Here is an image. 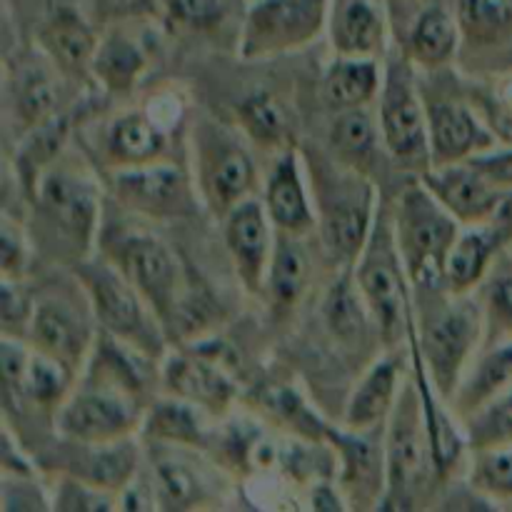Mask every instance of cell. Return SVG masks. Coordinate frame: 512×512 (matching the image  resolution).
Instances as JSON below:
<instances>
[{
	"mask_svg": "<svg viewBox=\"0 0 512 512\" xmlns=\"http://www.w3.org/2000/svg\"><path fill=\"white\" fill-rule=\"evenodd\" d=\"M225 248H228L233 268L240 283L253 295L263 293L268 275L270 255L275 248L273 223L268 218L263 200H243L225 215Z\"/></svg>",
	"mask_w": 512,
	"mask_h": 512,
	"instance_id": "cell-16",
	"label": "cell"
},
{
	"mask_svg": "<svg viewBox=\"0 0 512 512\" xmlns=\"http://www.w3.org/2000/svg\"><path fill=\"white\" fill-rule=\"evenodd\" d=\"M90 318H93L90 303L83 310L65 295H43L35 300L33 318L28 325L30 345L40 353L63 360L80 373L93 350L95 338H98Z\"/></svg>",
	"mask_w": 512,
	"mask_h": 512,
	"instance_id": "cell-14",
	"label": "cell"
},
{
	"mask_svg": "<svg viewBox=\"0 0 512 512\" xmlns=\"http://www.w3.org/2000/svg\"><path fill=\"white\" fill-rule=\"evenodd\" d=\"M238 120L243 133L263 148H280L288 135V118L268 93H253L245 98L238 108Z\"/></svg>",
	"mask_w": 512,
	"mask_h": 512,
	"instance_id": "cell-42",
	"label": "cell"
},
{
	"mask_svg": "<svg viewBox=\"0 0 512 512\" xmlns=\"http://www.w3.org/2000/svg\"><path fill=\"white\" fill-rule=\"evenodd\" d=\"M145 405L118 390L80 383L55 413V428L68 443L100 445L140 433Z\"/></svg>",
	"mask_w": 512,
	"mask_h": 512,
	"instance_id": "cell-12",
	"label": "cell"
},
{
	"mask_svg": "<svg viewBox=\"0 0 512 512\" xmlns=\"http://www.w3.org/2000/svg\"><path fill=\"white\" fill-rule=\"evenodd\" d=\"M55 510L65 512H100V510H118V495L105 493L95 485L83 483L73 475H63L55 490Z\"/></svg>",
	"mask_w": 512,
	"mask_h": 512,
	"instance_id": "cell-45",
	"label": "cell"
},
{
	"mask_svg": "<svg viewBox=\"0 0 512 512\" xmlns=\"http://www.w3.org/2000/svg\"><path fill=\"white\" fill-rule=\"evenodd\" d=\"M480 303L485 310V335L488 343L512 340V260L498 263L480 285Z\"/></svg>",
	"mask_w": 512,
	"mask_h": 512,
	"instance_id": "cell-41",
	"label": "cell"
},
{
	"mask_svg": "<svg viewBox=\"0 0 512 512\" xmlns=\"http://www.w3.org/2000/svg\"><path fill=\"white\" fill-rule=\"evenodd\" d=\"M428 108L430 168L465 163L485 150L495 148V138L478 115L458 100H425Z\"/></svg>",
	"mask_w": 512,
	"mask_h": 512,
	"instance_id": "cell-20",
	"label": "cell"
},
{
	"mask_svg": "<svg viewBox=\"0 0 512 512\" xmlns=\"http://www.w3.org/2000/svg\"><path fill=\"white\" fill-rule=\"evenodd\" d=\"M470 450L512 445V383L463 423Z\"/></svg>",
	"mask_w": 512,
	"mask_h": 512,
	"instance_id": "cell-39",
	"label": "cell"
},
{
	"mask_svg": "<svg viewBox=\"0 0 512 512\" xmlns=\"http://www.w3.org/2000/svg\"><path fill=\"white\" fill-rule=\"evenodd\" d=\"M380 135L383 145L403 168H430L428 108L415 83L410 58L385 65L380 88Z\"/></svg>",
	"mask_w": 512,
	"mask_h": 512,
	"instance_id": "cell-11",
	"label": "cell"
},
{
	"mask_svg": "<svg viewBox=\"0 0 512 512\" xmlns=\"http://www.w3.org/2000/svg\"><path fill=\"white\" fill-rule=\"evenodd\" d=\"M503 230L495 223L463 225L460 235L450 248L443 270V285L450 293L470 295L483 285L493 270L495 258L508 245Z\"/></svg>",
	"mask_w": 512,
	"mask_h": 512,
	"instance_id": "cell-23",
	"label": "cell"
},
{
	"mask_svg": "<svg viewBox=\"0 0 512 512\" xmlns=\"http://www.w3.org/2000/svg\"><path fill=\"white\" fill-rule=\"evenodd\" d=\"M303 155L295 150H283L270 168L263 188V205L268 218L278 233L305 235L318 230V213H315L313 195L305 185Z\"/></svg>",
	"mask_w": 512,
	"mask_h": 512,
	"instance_id": "cell-21",
	"label": "cell"
},
{
	"mask_svg": "<svg viewBox=\"0 0 512 512\" xmlns=\"http://www.w3.org/2000/svg\"><path fill=\"white\" fill-rule=\"evenodd\" d=\"M3 248H0V268H3V280H20L28 265V245H25L20 225L3 220Z\"/></svg>",
	"mask_w": 512,
	"mask_h": 512,
	"instance_id": "cell-49",
	"label": "cell"
},
{
	"mask_svg": "<svg viewBox=\"0 0 512 512\" xmlns=\"http://www.w3.org/2000/svg\"><path fill=\"white\" fill-rule=\"evenodd\" d=\"M193 183L210 213L225 218L235 205L253 198L258 188V165L238 133L203 118L190 130Z\"/></svg>",
	"mask_w": 512,
	"mask_h": 512,
	"instance_id": "cell-7",
	"label": "cell"
},
{
	"mask_svg": "<svg viewBox=\"0 0 512 512\" xmlns=\"http://www.w3.org/2000/svg\"><path fill=\"white\" fill-rule=\"evenodd\" d=\"M35 213L40 223L75 258H88L90 248L100 238V190L85 170L60 163L45 170L35 183Z\"/></svg>",
	"mask_w": 512,
	"mask_h": 512,
	"instance_id": "cell-9",
	"label": "cell"
},
{
	"mask_svg": "<svg viewBox=\"0 0 512 512\" xmlns=\"http://www.w3.org/2000/svg\"><path fill=\"white\" fill-rule=\"evenodd\" d=\"M512 383V340L495 343L488 353L478 355L465 370L463 380L458 385V393L450 400L453 415L460 420V425L483 408L493 395L508 388Z\"/></svg>",
	"mask_w": 512,
	"mask_h": 512,
	"instance_id": "cell-31",
	"label": "cell"
},
{
	"mask_svg": "<svg viewBox=\"0 0 512 512\" xmlns=\"http://www.w3.org/2000/svg\"><path fill=\"white\" fill-rule=\"evenodd\" d=\"M153 483L158 490L160 508L165 510H193L205 508V500L213 498L210 493V478L203 473L198 463L183 455L173 445L153 443Z\"/></svg>",
	"mask_w": 512,
	"mask_h": 512,
	"instance_id": "cell-27",
	"label": "cell"
},
{
	"mask_svg": "<svg viewBox=\"0 0 512 512\" xmlns=\"http://www.w3.org/2000/svg\"><path fill=\"white\" fill-rule=\"evenodd\" d=\"M205 415L208 413H203L195 405L168 395L163 400H153L150 408H145L143 428L140 430H143L150 443L173 445V448L183 450H205L208 453L213 435L205 428Z\"/></svg>",
	"mask_w": 512,
	"mask_h": 512,
	"instance_id": "cell-30",
	"label": "cell"
},
{
	"mask_svg": "<svg viewBox=\"0 0 512 512\" xmlns=\"http://www.w3.org/2000/svg\"><path fill=\"white\" fill-rule=\"evenodd\" d=\"M88 5L100 23H125L158 13V0H88Z\"/></svg>",
	"mask_w": 512,
	"mask_h": 512,
	"instance_id": "cell-48",
	"label": "cell"
},
{
	"mask_svg": "<svg viewBox=\"0 0 512 512\" xmlns=\"http://www.w3.org/2000/svg\"><path fill=\"white\" fill-rule=\"evenodd\" d=\"M163 388L208 415H225L238 398V385L223 363L203 353L163 358Z\"/></svg>",
	"mask_w": 512,
	"mask_h": 512,
	"instance_id": "cell-19",
	"label": "cell"
},
{
	"mask_svg": "<svg viewBox=\"0 0 512 512\" xmlns=\"http://www.w3.org/2000/svg\"><path fill=\"white\" fill-rule=\"evenodd\" d=\"M303 163L308 170L313 205L323 248L340 268H353L363 253L378 215L375 185L363 170L343 163L338 155L305 148Z\"/></svg>",
	"mask_w": 512,
	"mask_h": 512,
	"instance_id": "cell-2",
	"label": "cell"
},
{
	"mask_svg": "<svg viewBox=\"0 0 512 512\" xmlns=\"http://www.w3.org/2000/svg\"><path fill=\"white\" fill-rule=\"evenodd\" d=\"M325 440L333 443L340 458V488L355 508H378L385 495V435L378 430H333Z\"/></svg>",
	"mask_w": 512,
	"mask_h": 512,
	"instance_id": "cell-18",
	"label": "cell"
},
{
	"mask_svg": "<svg viewBox=\"0 0 512 512\" xmlns=\"http://www.w3.org/2000/svg\"><path fill=\"white\" fill-rule=\"evenodd\" d=\"M158 363V358H150L143 350L98 330L93 350L85 360L83 383L118 390L145 405L155 385H163V365L158 368Z\"/></svg>",
	"mask_w": 512,
	"mask_h": 512,
	"instance_id": "cell-15",
	"label": "cell"
},
{
	"mask_svg": "<svg viewBox=\"0 0 512 512\" xmlns=\"http://www.w3.org/2000/svg\"><path fill=\"white\" fill-rule=\"evenodd\" d=\"M65 138H68V123L65 118H48L45 123L35 125L33 133L25 140L18 155V170L25 180L28 193H33L40 175L60 158Z\"/></svg>",
	"mask_w": 512,
	"mask_h": 512,
	"instance_id": "cell-40",
	"label": "cell"
},
{
	"mask_svg": "<svg viewBox=\"0 0 512 512\" xmlns=\"http://www.w3.org/2000/svg\"><path fill=\"white\" fill-rule=\"evenodd\" d=\"M468 483L483 498H512V445L473 450Z\"/></svg>",
	"mask_w": 512,
	"mask_h": 512,
	"instance_id": "cell-43",
	"label": "cell"
},
{
	"mask_svg": "<svg viewBox=\"0 0 512 512\" xmlns=\"http://www.w3.org/2000/svg\"><path fill=\"white\" fill-rule=\"evenodd\" d=\"M98 240L105 253L103 258L135 285V290L163 320L165 328L175 323L183 308L185 275L173 250L150 230L118 228V225L103 230Z\"/></svg>",
	"mask_w": 512,
	"mask_h": 512,
	"instance_id": "cell-6",
	"label": "cell"
},
{
	"mask_svg": "<svg viewBox=\"0 0 512 512\" xmlns=\"http://www.w3.org/2000/svg\"><path fill=\"white\" fill-rule=\"evenodd\" d=\"M355 283L380 333V345L398 348L413 333L410 278L395 238L393 213L380 205L363 253L353 265Z\"/></svg>",
	"mask_w": 512,
	"mask_h": 512,
	"instance_id": "cell-3",
	"label": "cell"
},
{
	"mask_svg": "<svg viewBox=\"0 0 512 512\" xmlns=\"http://www.w3.org/2000/svg\"><path fill=\"white\" fill-rule=\"evenodd\" d=\"M75 373L78 370L70 368L68 363L48 353H40V350L30 345V358L28 365H25L23 383H20L18 393L10 400H28L35 408L50 410L55 415L60 405L68 400V395L73 393Z\"/></svg>",
	"mask_w": 512,
	"mask_h": 512,
	"instance_id": "cell-34",
	"label": "cell"
},
{
	"mask_svg": "<svg viewBox=\"0 0 512 512\" xmlns=\"http://www.w3.org/2000/svg\"><path fill=\"white\" fill-rule=\"evenodd\" d=\"M113 193L133 215L150 220L185 218L195 210V183L178 165L158 163L113 170Z\"/></svg>",
	"mask_w": 512,
	"mask_h": 512,
	"instance_id": "cell-13",
	"label": "cell"
},
{
	"mask_svg": "<svg viewBox=\"0 0 512 512\" xmlns=\"http://www.w3.org/2000/svg\"><path fill=\"white\" fill-rule=\"evenodd\" d=\"M433 468L418 383H403L385 423V495L378 510H413ZM435 470V468H433Z\"/></svg>",
	"mask_w": 512,
	"mask_h": 512,
	"instance_id": "cell-8",
	"label": "cell"
},
{
	"mask_svg": "<svg viewBox=\"0 0 512 512\" xmlns=\"http://www.w3.org/2000/svg\"><path fill=\"white\" fill-rule=\"evenodd\" d=\"M148 68V53L133 35L113 30L100 38L93 60V75L108 93H128Z\"/></svg>",
	"mask_w": 512,
	"mask_h": 512,
	"instance_id": "cell-33",
	"label": "cell"
},
{
	"mask_svg": "<svg viewBox=\"0 0 512 512\" xmlns=\"http://www.w3.org/2000/svg\"><path fill=\"white\" fill-rule=\"evenodd\" d=\"M75 278L90 303V313L103 333L143 350L150 358H165V325L135 285L108 263L80 260L75 263Z\"/></svg>",
	"mask_w": 512,
	"mask_h": 512,
	"instance_id": "cell-4",
	"label": "cell"
},
{
	"mask_svg": "<svg viewBox=\"0 0 512 512\" xmlns=\"http://www.w3.org/2000/svg\"><path fill=\"white\" fill-rule=\"evenodd\" d=\"M460 23L448 13L443 5H430L415 20L410 30L408 58L423 68H440L453 60L460 45Z\"/></svg>",
	"mask_w": 512,
	"mask_h": 512,
	"instance_id": "cell-36",
	"label": "cell"
},
{
	"mask_svg": "<svg viewBox=\"0 0 512 512\" xmlns=\"http://www.w3.org/2000/svg\"><path fill=\"white\" fill-rule=\"evenodd\" d=\"M323 318L325 328L345 350H368L373 335H378L380 340L378 325L365 305L355 275L345 273L330 285L323 300Z\"/></svg>",
	"mask_w": 512,
	"mask_h": 512,
	"instance_id": "cell-29",
	"label": "cell"
},
{
	"mask_svg": "<svg viewBox=\"0 0 512 512\" xmlns=\"http://www.w3.org/2000/svg\"><path fill=\"white\" fill-rule=\"evenodd\" d=\"M510 20V0H458V23L468 38H495L508 28Z\"/></svg>",
	"mask_w": 512,
	"mask_h": 512,
	"instance_id": "cell-44",
	"label": "cell"
},
{
	"mask_svg": "<svg viewBox=\"0 0 512 512\" xmlns=\"http://www.w3.org/2000/svg\"><path fill=\"white\" fill-rule=\"evenodd\" d=\"M470 163L498 188L512 190V148H493L470 158Z\"/></svg>",
	"mask_w": 512,
	"mask_h": 512,
	"instance_id": "cell-50",
	"label": "cell"
},
{
	"mask_svg": "<svg viewBox=\"0 0 512 512\" xmlns=\"http://www.w3.org/2000/svg\"><path fill=\"white\" fill-rule=\"evenodd\" d=\"M13 98L18 118H23L28 128H35V125L53 118L58 95H55V83L48 68H43L40 63L20 65L13 80Z\"/></svg>",
	"mask_w": 512,
	"mask_h": 512,
	"instance_id": "cell-38",
	"label": "cell"
},
{
	"mask_svg": "<svg viewBox=\"0 0 512 512\" xmlns=\"http://www.w3.org/2000/svg\"><path fill=\"white\" fill-rule=\"evenodd\" d=\"M393 225L413 288L443 285L445 260L463 225L445 210L420 178L405 185L400 193L393 210Z\"/></svg>",
	"mask_w": 512,
	"mask_h": 512,
	"instance_id": "cell-5",
	"label": "cell"
},
{
	"mask_svg": "<svg viewBox=\"0 0 512 512\" xmlns=\"http://www.w3.org/2000/svg\"><path fill=\"white\" fill-rule=\"evenodd\" d=\"M333 45L338 55L378 58L385 48V20L375 3L348 0L335 18Z\"/></svg>",
	"mask_w": 512,
	"mask_h": 512,
	"instance_id": "cell-35",
	"label": "cell"
},
{
	"mask_svg": "<svg viewBox=\"0 0 512 512\" xmlns=\"http://www.w3.org/2000/svg\"><path fill=\"white\" fill-rule=\"evenodd\" d=\"M168 150V135L145 110L115 115L103 135V153L113 170L158 163Z\"/></svg>",
	"mask_w": 512,
	"mask_h": 512,
	"instance_id": "cell-26",
	"label": "cell"
},
{
	"mask_svg": "<svg viewBox=\"0 0 512 512\" xmlns=\"http://www.w3.org/2000/svg\"><path fill=\"white\" fill-rule=\"evenodd\" d=\"M313 278V255L305 245V235L278 233L275 230V248L270 255L268 275H265V293L278 310H288L303 300Z\"/></svg>",
	"mask_w": 512,
	"mask_h": 512,
	"instance_id": "cell-28",
	"label": "cell"
},
{
	"mask_svg": "<svg viewBox=\"0 0 512 512\" xmlns=\"http://www.w3.org/2000/svg\"><path fill=\"white\" fill-rule=\"evenodd\" d=\"M40 48L45 58L55 65V70L70 75V78H85L93 75L95 50L100 38L78 10L60 8L40 25Z\"/></svg>",
	"mask_w": 512,
	"mask_h": 512,
	"instance_id": "cell-25",
	"label": "cell"
},
{
	"mask_svg": "<svg viewBox=\"0 0 512 512\" xmlns=\"http://www.w3.org/2000/svg\"><path fill=\"white\" fill-rule=\"evenodd\" d=\"M35 300L28 290L20 285V280H3V330L5 335L20 338V333L28 335L30 318H33Z\"/></svg>",
	"mask_w": 512,
	"mask_h": 512,
	"instance_id": "cell-47",
	"label": "cell"
},
{
	"mask_svg": "<svg viewBox=\"0 0 512 512\" xmlns=\"http://www.w3.org/2000/svg\"><path fill=\"white\" fill-rule=\"evenodd\" d=\"M383 75L378 58L363 55H338L323 80V95L330 108L350 110L365 108L383 88Z\"/></svg>",
	"mask_w": 512,
	"mask_h": 512,
	"instance_id": "cell-32",
	"label": "cell"
},
{
	"mask_svg": "<svg viewBox=\"0 0 512 512\" xmlns=\"http://www.w3.org/2000/svg\"><path fill=\"white\" fill-rule=\"evenodd\" d=\"M330 0H253L240 28L243 60H268L313 43L328 23Z\"/></svg>",
	"mask_w": 512,
	"mask_h": 512,
	"instance_id": "cell-10",
	"label": "cell"
},
{
	"mask_svg": "<svg viewBox=\"0 0 512 512\" xmlns=\"http://www.w3.org/2000/svg\"><path fill=\"white\" fill-rule=\"evenodd\" d=\"M400 390H403V373H400L398 358L385 355V358L375 360L348 398L343 428L358 430V433L383 430L398 403Z\"/></svg>",
	"mask_w": 512,
	"mask_h": 512,
	"instance_id": "cell-24",
	"label": "cell"
},
{
	"mask_svg": "<svg viewBox=\"0 0 512 512\" xmlns=\"http://www.w3.org/2000/svg\"><path fill=\"white\" fill-rule=\"evenodd\" d=\"M168 18L183 28L208 30L223 23L230 10V0H165Z\"/></svg>",
	"mask_w": 512,
	"mask_h": 512,
	"instance_id": "cell-46",
	"label": "cell"
},
{
	"mask_svg": "<svg viewBox=\"0 0 512 512\" xmlns=\"http://www.w3.org/2000/svg\"><path fill=\"white\" fill-rule=\"evenodd\" d=\"M418 330L413 325V355L428 373L443 403L458 393L465 370L470 368L485 340V310L480 298L450 293L448 288H415Z\"/></svg>",
	"mask_w": 512,
	"mask_h": 512,
	"instance_id": "cell-1",
	"label": "cell"
},
{
	"mask_svg": "<svg viewBox=\"0 0 512 512\" xmlns=\"http://www.w3.org/2000/svg\"><path fill=\"white\" fill-rule=\"evenodd\" d=\"M420 180L428 185L430 193L445 205L460 225L493 223L500 203L508 190L490 183L470 160L453 165H440L420 173Z\"/></svg>",
	"mask_w": 512,
	"mask_h": 512,
	"instance_id": "cell-17",
	"label": "cell"
},
{
	"mask_svg": "<svg viewBox=\"0 0 512 512\" xmlns=\"http://www.w3.org/2000/svg\"><path fill=\"white\" fill-rule=\"evenodd\" d=\"M493 223L498 225L500 230H503L505 238H508L512 243V190L505 193V198H503V203H500L498 213H495Z\"/></svg>",
	"mask_w": 512,
	"mask_h": 512,
	"instance_id": "cell-51",
	"label": "cell"
},
{
	"mask_svg": "<svg viewBox=\"0 0 512 512\" xmlns=\"http://www.w3.org/2000/svg\"><path fill=\"white\" fill-rule=\"evenodd\" d=\"M70 445H73V458L65 465V475H73L105 493L120 495L143 470V453H140V445L135 443V435L113 440V443Z\"/></svg>",
	"mask_w": 512,
	"mask_h": 512,
	"instance_id": "cell-22",
	"label": "cell"
},
{
	"mask_svg": "<svg viewBox=\"0 0 512 512\" xmlns=\"http://www.w3.org/2000/svg\"><path fill=\"white\" fill-rule=\"evenodd\" d=\"M378 140H383L380 123H375L368 108L338 110V118L333 120V128H330V143H333V153L343 163L365 173V168L375 158Z\"/></svg>",
	"mask_w": 512,
	"mask_h": 512,
	"instance_id": "cell-37",
	"label": "cell"
}]
</instances>
